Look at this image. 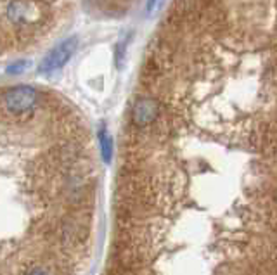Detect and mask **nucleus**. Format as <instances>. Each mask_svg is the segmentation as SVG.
Wrapping results in <instances>:
<instances>
[{
	"instance_id": "obj_1",
	"label": "nucleus",
	"mask_w": 277,
	"mask_h": 275,
	"mask_svg": "<svg viewBox=\"0 0 277 275\" xmlns=\"http://www.w3.org/2000/svg\"><path fill=\"white\" fill-rule=\"evenodd\" d=\"M106 275H277V116L129 125Z\"/></svg>"
},
{
	"instance_id": "obj_2",
	"label": "nucleus",
	"mask_w": 277,
	"mask_h": 275,
	"mask_svg": "<svg viewBox=\"0 0 277 275\" xmlns=\"http://www.w3.org/2000/svg\"><path fill=\"white\" fill-rule=\"evenodd\" d=\"M4 114V209L17 208L19 223L2 237V275H75L89 256L94 217L87 134L68 120L37 137L28 113Z\"/></svg>"
},
{
	"instance_id": "obj_3",
	"label": "nucleus",
	"mask_w": 277,
	"mask_h": 275,
	"mask_svg": "<svg viewBox=\"0 0 277 275\" xmlns=\"http://www.w3.org/2000/svg\"><path fill=\"white\" fill-rule=\"evenodd\" d=\"M38 90L30 85L7 89L2 95V109L11 114H25L38 106Z\"/></svg>"
},
{
	"instance_id": "obj_4",
	"label": "nucleus",
	"mask_w": 277,
	"mask_h": 275,
	"mask_svg": "<svg viewBox=\"0 0 277 275\" xmlns=\"http://www.w3.org/2000/svg\"><path fill=\"white\" fill-rule=\"evenodd\" d=\"M161 114V102L156 97H139L135 100L134 108L130 113V126L135 128H147L153 123H156V120Z\"/></svg>"
},
{
	"instance_id": "obj_5",
	"label": "nucleus",
	"mask_w": 277,
	"mask_h": 275,
	"mask_svg": "<svg viewBox=\"0 0 277 275\" xmlns=\"http://www.w3.org/2000/svg\"><path fill=\"white\" fill-rule=\"evenodd\" d=\"M76 47H78V38H76V36H70V38L62 40L57 47H54L51 52L42 59V62H40L38 66V71L47 75V73L61 70L75 54Z\"/></svg>"
},
{
	"instance_id": "obj_6",
	"label": "nucleus",
	"mask_w": 277,
	"mask_h": 275,
	"mask_svg": "<svg viewBox=\"0 0 277 275\" xmlns=\"http://www.w3.org/2000/svg\"><path fill=\"white\" fill-rule=\"evenodd\" d=\"M7 17L17 26H30L40 21V4L35 0H12L7 7Z\"/></svg>"
},
{
	"instance_id": "obj_7",
	"label": "nucleus",
	"mask_w": 277,
	"mask_h": 275,
	"mask_svg": "<svg viewBox=\"0 0 277 275\" xmlns=\"http://www.w3.org/2000/svg\"><path fill=\"white\" fill-rule=\"evenodd\" d=\"M97 139H99V144H101V153H102V159L106 163H110L111 161V139H110V135H108V132H106V128H101L99 130V134H97Z\"/></svg>"
},
{
	"instance_id": "obj_8",
	"label": "nucleus",
	"mask_w": 277,
	"mask_h": 275,
	"mask_svg": "<svg viewBox=\"0 0 277 275\" xmlns=\"http://www.w3.org/2000/svg\"><path fill=\"white\" fill-rule=\"evenodd\" d=\"M30 66L28 61H17V62H12L11 66L7 68V73L9 75H19V73L26 71V68Z\"/></svg>"
},
{
	"instance_id": "obj_9",
	"label": "nucleus",
	"mask_w": 277,
	"mask_h": 275,
	"mask_svg": "<svg viewBox=\"0 0 277 275\" xmlns=\"http://www.w3.org/2000/svg\"><path fill=\"white\" fill-rule=\"evenodd\" d=\"M163 4H165V0H147L146 9H147L149 14H154V12H156V11H160Z\"/></svg>"
}]
</instances>
